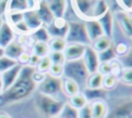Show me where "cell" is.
<instances>
[{
    "label": "cell",
    "instance_id": "obj_37",
    "mask_svg": "<svg viewBox=\"0 0 132 118\" xmlns=\"http://www.w3.org/2000/svg\"><path fill=\"white\" fill-rule=\"evenodd\" d=\"M15 64H18V62L15 60H13V59H11V58H9V57L4 55L3 57L0 58V73L5 71V70H7V69H9L10 67L14 66Z\"/></svg>",
    "mask_w": 132,
    "mask_h": 118
},
{
    "label": "cell",
    "instance_id": "obj_30",
    "mask_svg": "<svg viewBox=\"0 0 132 118\" xmlns=\"http://www.w3.org/2000/svg\"><path fill=\"white\" fill-rule=\"evenodd\" d=\"M58 118H78V110L74 109L66 101Z\"/></svg>",
    "mask_w": 132,
    "mask_h": 118
},
{
    "label": "cell",
    "instance_id": "obj_35",
    "mask_svg": "<svg viewBox=\"0 0 132 118\" xmlns=\"http://www.w3.org/2000/svg\"><path fill=\"white\" fill-rule=\"evenodd\" d=\"M119 82L132 86V67H124L122 73L119 77Z\"/></svg>",
    "mask_w": 132,
    "mask_h": 118
},
{
    "label": "cell",
    "instance_id": "obj_12",
    "mask_svg": "<svg viewBox=\"0 0 132 118\" xmlns=\"http://www.w3.org/2000/svg\"><path fill=\"white\" fill-rule=\"evenodd\" d=\"M105 36H107L110 39H113L114 34V17L113 11L108 9L104 14H102L100 18L97 19Z\"/></svg>",
    "mask_w": 132,
    "mask_h": 118
},
{
    "label": "cell",
    "instance_id": "obj_33",
    "mask_svg": "<svg viewBox=\"0 0 132 118\" xmlns=\"http://www.w3.org/2000/svg\"><path fill=\"white\" fill-rule=\"evenodd\" d=\"M109 65H110V75H112L119 79L120 75L122 73V71L124 69V66H123L121 60L119 58H114L109 61Z\"/></svg>",
    "mask_w": 132,
    "mask_h": 118
},
{
    "label": "cell",
    "instance_id": "obj_28",
    "mask_svg": "<svg viewBox=\"0 0 132 118\" xmlns=\"http://www.w3.org/2000/svg\"><path fill=\"white\" fill-rule=\"evenodd\" d=\"M131 47L128 42L122 40V41H118L116 43H113V50L116 53L117 58H123L124 56H126L128 54V52L130 51Z\"/></svg>",
    "mask_w": 132,
    "mask_h": 118
},
{
    "label": "cell",
    "instance_id": "obj_16",
    "mask_svg": "<svg viewBox=\"0 0 132 118\" xmlns=\"http://www.w3.org/2000/svg\"><path fill=\"white\" fill-rule=\"evenodd\" d=\"M91 110H92V118H106L108 114L109 107L105 99L98 98L90 101Z\"/></svg>",
    "mask_w": 132,
    "mask_h": 118
},
{
    "label": "cell",
    "instance_id": "obj_21",
    "mask_svg": "<svg viewBox=\"0 0 132 118\" xmlns=\"http://www.w3.org/2000/svg\"><path fill=\"white\" fill-rule=\"evenodd\" d=\"M36 12L38 14V17L40 18L41 22L43 23V26H47L54 19L55 17L53 16L52 11L50 10V8L47 7V5L45 4L44 0H40L37 7H36Z\"/></svg>",
    "mask_w": 132,
    "mask_h": 118
},
{
    "label": "cell",
    "instance_id": "obj_26",
    "mask_svg": "<svg viewBox=\"0 0 132 118\" xmlns=\"http://www.w3.org/2000/svg\"><path fill=\"white\" fill-rule=\"evenodd\" d=\"M31 53L37 55L38 57H44L50 54V49L47 42L43 41H34L31 47Z\"/></svg>",
    "mask_w": 132,
    "mask_h": 118
},
{
    "label": "cell",
    "instance_id": "obj_47",
    "mask_svg": "<svg viewBox=\"0 0 132 118\" xmlns=\"http://www.w3.org/2000/svg\"><path fill=\"white\" fill-rule=\"evenodd\" d=\"M3 93V87H2V83H1V80H0V95Z\"/></svg>",
    "mask_w": 132,
    "mask_h": 118
},
{
    "label": "cell",
    "instance_id": "obj_42",
    "mask_svg": "<svg viewBox=\"0 0 132 118\" xmlns=\"http://www.w3.org/2000/svg\"><path fill=\"white\" fill-rule=\"evenodd\" d=\"M98 71H99L101 75H103V76L110 75V65H109V61H108V62H100L99 67H98Z\"/></svg>",
    "mask_w": 132,
    "mask_h": 118
},
{
    "label": "cell",
    "instance_id": "obj_39",
    "mask_svg": "<svg viewBox=\"0 0 132 118\" xmlns=\"http://www.w3.org/2000/svg\"><path fill=\"white\" fill-rule=\"evenodd\" d=\"M48 75L55 78H63L64 76V66L61 64H52L48 69Z\"/></svg>",
    "mask_w": 132,
    "mask_h": 118
},
{
    "label": "cell",
    "instance_id": "obj_38",
    "mask_svg": "<svg viewBox=\"0 0 132 118\" xmlns=\"http://www.w3.org/2000/svg\"><path fill=\"white\" fill-rule=\"evenodd\" d=\"M48 57H50L52 63H54V64L64 65V63L66 62V59H65L63 52H50Z\"/></svg>",
    "mask_w": 132,
    "mask_h": 118
},
{
    "label": "cell",
    "instance_id": "obj_40",
    "mask_svg": "<svg viewBox=\"0 0 132 118\" xmlns=\"http://www.w3.org/2000/svg\"><path fill=\"white\" fill-rule=\"evenodd\" d=\"M78 118H92V110L90 102L80 110H78Z\"/></svg>",
    "mask_w": 132,
    "mask_h": 118
},
{
    "label": "cell",
    "instance_id": "obj_46",
    "mask_svg": "<svg viewBox=\"0 0 132 118\" xmlns=\"http://www.w3.org/2000/svg\"><path fill=\"white\" fill-rule=\"evenodd\" d=\"M4 55H5V53H4V49L0 47V58H1V57H3Z\"/></svg>",
    "mask_w": 132,
    "mask_h": 118
},
{
    "label": "cell",
    "instance_id": "obj_3",
    "mask_svg": "<svg viewBox=\"0 0 132 118\" xmlns=\"http://www.w3.org/2000/svg\"><path fill=\"white\" fill-rule=\"evenodd\" d=\"M65 104L66 101L59 97H53L41 93H38L35 99L37 110L46 118H58Z\"/></svg>",
    "mask_w": 132,
    "mask_h": 118
},
{
    "label": "cell",
    "instance_id": "obj_11",
    "mask_svg": "<svg viewBox=\"0 0 132 118\" xmlns=\"http://www.w3.org/2000/svg\"><path fill=\"white\" fill-rule=\"evenodd\" d=\"M82 61H84L86 67H87V70L90 75L98 71V67L100 64L98 53L95 52L90 45L86 47V51L82 56Z\"/></svg>",
    "mask_w": 132,
    "mask_h": 118
},
{
    "label": "cell",
    "instance_id": "obj_45",
    "mask_svg": "<svg viewBox=\"0 0 132 118\" xmlns=\"http://www.w3.org/2000/svg\"><path fill=\"white\" fill-rule=\"evenodd\" d=\"M0 118H12V117L7 113H0Z\"/></svg>",
    "mask_w": 132,
    "mask_h": 118
},
{
    "label": "cell",
    "instance_id": "obj_27",
    "mask_svg": "<svg viewBox=\"0 0 132 118\" xmlns=\"http://www.w3.org/2000/svg\"><path fill=\"white\" fill-rule=\"evenodd\" d=\"M50 52H63L66 48L67 41L64 38H59V37H54L51 38L47 42Z\"/></svg>",
    "mask_w": 132,
    "mask_h": 118
},
{
    "label": "cell",
    "instance_id": "obj_18",
    "mask_svg": "<svg viewBox=\"0 0 132 118\" xmlns=\"http://www.w3.org/2000/svg\"><path fill=\"white\" fill-rule=\"evenodd\" d=\"M15 38H16V34L14 33L13 29L9 24H7L4 21L0 28V47L4 49Z\"/></svg>",
    "mask_w": 132,
    "mask_h": 118
},
{
    "label": "cell",
    "instance_id": "obj_23",
    "mask_svg": "<svg viewBox=\"0 0 132 118\" xmlns=\"http://www.w3.org/2000/svg\"><path fill=\"white\" fill-rule=\"evenodd\" d=\"M102 82H103V75H101L99 71L89 75L85 87L89 90H99L102 89Z\"/></svg>",
    "mask_w": 132,
    "mask_h": 118
},
{
    "label": "cell",
    "instance_id": "obj_31",
    "mask_svg": "<svg viewBox=\"0 0 132 118\" xmlns=\"http://www.w3.org/2000/svg\"><path fill=\"white\" fill-rule=\"evenodd\" d=\"M119 79L112 75H106L103 76V82H102V89L105 91L112 90L118 85Z\"/></svg>",
    "mask_w": 132,
    "mask_h": 118
},
{
    "label": "cell",
    "instance_id": "obj_14",
    "mask_svg": "<svg viewBox=\"0 0 132 118\" xmlns=\"http://www.w3.org/2000/svg\"><path fill=\"white\" fill-rule=\"evenodd\" d=\"M85 45L81 43H75V42H67L65 50L63 51L66 61H73L82 59V56L86 51Z\"/></svg>",
    "mask_w": 132,
    "mask_h": 118
},
{
    "label": "cell",
    "instance_id": "obj_43",
    "mask_svg": "<svg viewBox=\"0 0 132 118\" xmlns=\"http://www.w3.org/2000/svg\"><path fill=\"white\" fill-rule=\"evenodd\" d=\"M117 2L123 10L127 12L132 10V0H117Z\"/></svg>",
    "mask_w": 132,
    "mask_h": 118
},
{
    "label": "cell",
    "instance_id": "obj_7",
    "mask_svg": "<svg viewBox=\"0 0 132 118\" xmlns=\"http://www.w3.org/2000/svg\"><path fill=\"white\" fill-rule=\"evenodd\" d=\"M50 37H59V38H64L66 39V36L68 34V21L65 18H55L47 26H44Z\"/></svg>",
    "mask_w": 132,
    "mask_h": 118
},
{
    "label": "cell",
    "instance_id": "obj_29",
    "mask_svg": "<svg viewBox=\"0 0 132 118\" xmlns=\"http://www.w3.org/2000/svg\"><path fill=\"white\" fill-rule=\"evenodd\" d=\"M30 36L32 37V39L34 41L48 42V40L51 39V37H50V35H48V33H47V31H46V29H45L44 26L41 27V28H39V29H37L36 31L32 32L30 34Z\"/></svg>",
    "mask_w": 132,
    "mask_h": 118
},
{
    "label": "cell",
    "instance_id": "obj_9",
    "mask_svg": "<svg viewBox=\"0 0 132 118\" xmlns=\"http://www.w3.org/2000/svg\"><path fill=\"white\" fill-rule=\"evenodd\" d=\"M114 21L118 22L122 32L125 36L132 39V20L129 16V13L123 9L117 10L113 12Z\"/></svg>",
    "mask_w": 132,
    "mask_h": 118
},
{
    "label": "cell",
    "instance_id": "obj_32",
    "mask_svg": "<svg viewBox=\"0 0 132 118\" xmlns=\"http://www.w3.org/2000/svg\"><path fill=\"white\" fill-rule=\"evenodd\" d=\"M52 64H53V63H52V61H51V59H50V57H48V55H47V56H44V57H41V58H40V60H39L37 66L35 67V69H36V71H38V72L47 73V72H48V69H50V67H51Z\"/></svg>",
    "mask_w": 132,
    "mask_h": 118
},
{
    "label": "cell",
    "instance_id": "obj_8",
    "mask_svg": "<svg viewBox=\"0 0 132 118\" xmlns=\"http://www.w3.org/2000/svg\"><path fill=\"white\" fill-rule=\"evenodd\" d=\"M106 118H132V98L126 97L108 110Z\"/></svg>",
    "mask_w": 132,
    "mask_h": 118
},
{
    "label": "cell",
    "instance_id": "obj_34",
    "mask_svg": "<svg viewBox=\"0 0 132 118\" xmlns=\"http://www.w3.org/2000/svg\"><path fill=\"white\" fill-rule=\"evenodd\" d=\"M11 28L13 29V31H14V33L16 35L18 34L19 35H30L31 34V31L28 28V26H27V24L25 23L24 20L19 22V23H16V24H14V25H12Z\"/></svg>",
    "mask_w": 132,
    "mask_h": 118
},
{
    "label": "cell",
    "instance_id": "obj_15",
    "mask_svg": "<svg viewBox=\"0 0 132 118\" xmlns=\"http://www.w3.org/2000/svg\"><path fill=\"white\" fill-rule=\"evenodd\" d=\"M55 18H65L68 9L67 0H44Z\"/></svg>",
    "mask_w": 132,
    "mask_h": 118
},
{
    "label": "cell",
    "instance_id": "obj_50",
    "mask_svg": "<svg viewBox=\"0 0 132 118\" xmlns=\"http://www.w3.org/2000/svg\"><path fill=\"white\" fill-rule=\"evenodd\" d=\"M131 98H132V96H131Z\"/></svg>",
    "mask_w": 132,
    "mask_h": 118
},
{
    "label": "cell",
    "instance_id": "obj_4",
    "mask_svg": "<svg viewBox=\"0 0 132 118\" xmlns=\"http://www.w3.org/2000/svg\"><path fill=\"white\" fill-rule=\"evenodd\" d=\"M64 76L66 78L72 79L75 81L79 86L86 84V81L89 77V72L87 67L82 61V59L73 60V61H66L64 63Z\"/></svg>",
    "mask_w": 132,
    "mask_h": 118
},
{
    "label": "cell",
    "instance_id": "obj_44",
    "mask_svg": "<svg viewBox=\"0 0 132 118\" xmlns=\"http://www.w3.org/2000/svg\"><path fill=\"white\" fill-rule=\"evenodd\" d=\"M39 60H40V57H38L37 55H35V54L31 53V54H30V60H29L28 65H29V66H31V67H34V68H35V67L37 66V64H38Z\"/></svg>",
    "mask_w": 132,
    "mask_h": 118
},
{
    "label": "cell",
    "instance_id": "obj_2",
    "mask_svg": "<svg viewBox=\"0 0 132 118\" xmlns=\"http://www.w3.org/2000/svg\"><path fill=\"white\" fill-rule=\"evenodd\" d=\"M74 13L78 19L86 21L90 19H98L104 14L109 5L107 0H70Z\"/></svg>",
    "mask_w": 132,
    "mask_h": 118
},
{
    "label": "cell",
    "instance_id": "obj_49",
    "mask_svg": "<svg viewBox=\"0 0 132 118\" xmlns=\"http://www.w3.org/2000/svg\"><path fill=\"white\" fill-rule=\"evenodd\" d=\"M128 13H129V16H130V18H131V20H132V10H131V11H129Z\"/></svg>",
    "mask_w": 132,
    "mask_h": 118
},
{
    "label": "cell",
    "instance_id": "obj_25",
    "mask_svg": "<svg viewBox=\"0 0 132 118\" xmlns=\"http://www.w3.org/2000/svg\"><path fill=\"white\" fill-rule=\"evenodd\" d=\"M67 102H68L71 107H73L74 109L80 110L81 108H84L86 105L89 104V100H88V98L86 97V95L84 94V92L80 91L79 93H77V94H75V95H73V96L68 97Z\"/></svg>",
    "mask_w": 132,
    "mask_h": 118
},
{
    "label": "cell",
    "instance_id": "obj_10",
    "mask_svg": "<svg viewBox=\"0 0 132 118\" xmlns=\"http://www.w3.org/2000/svg\"><path fill=\"white\" fill-rule=\"evenodd\" d=\"M40 0H8L7 11L26 12L28 10L36 9Z\"/></svg>",
    "mask_w": 132,
    "mask_h": 118
},
{
    "label": "cell",
    "instance_id": "obj_1",
    "mask_svg": "<svg viewBox=\"0 0 132 118\" xmlns=\"http://www.w3.org/2000/svg\"><path fill=\"white\" fill-rule=\"evenodd\" d=\"M34 71V67L29 65L23 66L15 82L0 95V104H15L30 97L37 90V84L33 80Z\"/></svg>",
    "mask_w": 132,
    "mask_h": 118
},
{
    "label": "cell",
    "instance_id": "obj_24",
    "mask_svg": "<svg viewBox=\"0 0 132 118\" xmlns=\"http://www.w3.org/2000/svg\"><path fill=\"white\" fill-rule=\"evenodd\" d=\"M112 43H113L112 39L108 38L105 35H102L101 37H99V38L95 39L94 41H92L90 46L92 47V49L95 52H97L99 54V53H102V52L106 51L107 49H109L112 46Z\"/></svg>",
    "mask_w": 132,
    "mask_h": 118
},
{
    "label": "cell",
    "instance_id": "obj_20",
    "mask_svg": "<svg viewBox=\"0 0 132 118\" xmlns=\"http://www.w3.org/2000/svg\"><path fill=\"white\" fill-rule=\"evenodd\" d=\"M25 51H27V49L23 46V45H21L18 40H16V38L12 41V42H10L7 47H5L4 48V53H5V56H7V57H9V58H11V59H13V60H18V58L21 56V54H23Z\"/></svg>",
    "mask_w": 132,
    "mask_h": 118
},
{
    "label": "cell",
    "instance_id": "obj_6",
    "mask_svg": "<svg viewBox=\"0 0 132 118\" xmlns=\"http://www.w3.org/2000/svg\"><path fill=\"white\" fill-rule=\"evenodd\" d=\"M38 93L58 97L60 93L63 92L62 90V78H55L48 73H45L44 79L37 85Z\"/></svg>",
    "mask_w": 132,
    "mask_h": 118
},
{
    "label": "cell",
    "instance_id": "obj_13",
    "mask_svg": "<svg viewBox=\"0 0 132 118\" xmlns=\"http://www.w3.org/2000/svg\"><path fill=\"white\" fill-rule=\"evenodd\" d=\"M22 65H20L19 63L15 64L14 66L10 67L9 69L3 71L0 73V80L2 83V87H3V92L5 90H7L18 79L21 70H22Z\"/></svg>",
    "mask_w": 132,
    "mask_h": 118
},
{
    "label": "cell",
    "instance_id": "obj_22",
    "mask_svg": "<svg viewBox=\"0 0 132 118\" xmlns=\"http://www.w3.org/2000/svg\"><path fill=\"white\" fill-rule=\"evenodd\" d=\"M62 90H63V93L67 97H70L80 92V86L72 79L63 77L62 78Z\"/></svg>",
    "mask_w": 132,
    "mask_h": 118
},
{
    "label": "cell",
    "instance_id": "obj_48",
    "mask_svg": "<svg viewBox=\"0 0 132 118\" xmlns=\"http://www.w3.org/2000/svg\"><path fill=\"white\" fill-rule=\"evenodd\" d=\"M3 22H4V19H3L2 17H0V28H1V26H2V24H3Z\"/></svg>",
    "mask_w": 132,
    "mask_h": 118
},
{
    "label": "cell",
    "instance_id": "obj_19",
    "mask_svg": "<svg viewBox=\"0 0 132 118\" xmlns=\"http://www.w3.org/2000/svg\"><path fill=\"white\" fill-rule=\"evenodd\" d=\"M24 21L27 24L28 28L30 29L31 33L36 31L37 29L43 27V23L41 22L40 18L38 17L37 12L35 9L33 10H28L26 12H24Z\"/></svg>",
    "mask_w": 132,
    "mask_h": 118
},
{
    "label": "cell",
    "instance_id": "obj_36",
    "mask_svg": "<svg viewBox=\"0 0 132 118\" xmlns=\"http://www.w3.org/2000/svg\"><path fill=\"white\" fill-rule=\"evenodd\" d=\"M98 57H99L100 62H108V61H110V60L117 58L116 53H114V50H113V43H112V46H111L109 49H107L106 51H104V52H102V53H99V54H98Z\"/></svg>",
    "mask_w": 132,
    "mask_h": 118
},
{
    "label": "cell",
    "instance_id": "obj_41",
    "mask_svg": "<svg viewBox=\"0 0 132 118\" xmlns=\"http://www.w3.org/2000/svg\"><path fill=\"white\" fill-rule=\"evenodd\" d=\"M30 54H31V53H29L28 51H25V52H24L23 54H21V56L18 58L16 62H18L20 65H22V66L28 65L29 60H30Z\"/></svg>",
    "mask_w": 132,
    "mask_h": 118
},
{
    "label": "cell",
    "instance_id": "obj_5",
    "mask_svg": "<svg viewBox=\"0 0 132 118\" xmlns=\"http://www.w3.org/2000/svg\"><path fill=\"white\" fill-rule=\"evenodd\" d=\"M68 34L66 36L67 42H75V43H81L85 46L91 45V41L88 37L85 21L78 19V20H68Z\"/></svg>",
    "mask_w": 132,
    "mask_h": 118
},
{
    "label": "cell",
    "instance_id": "obj_17",
    "mask_svg": "<svg viewBox=\"0 0 132 118\" xmlns=\"http://www.w3.org/2000/svg\"><path fill=\"white\" fill-rule=\"evenodd\" d=\"M85 26H86V30H87V34L88 37L90 39V41H94L95 39L101 37L102 35H104L103 30L98 22L97 19H90V20H86L85 21Z\"/></svg>",
    "mask_w": 132,
    "mask_h": 118
}]
</instances>
